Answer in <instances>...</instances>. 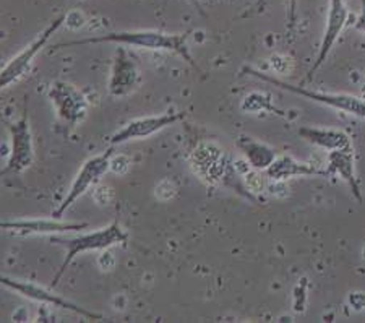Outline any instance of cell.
<instances>
[{"label":"cell","instance_id":"1","mask_svg":"<svg viewBox=\"0 0 365 323\" xmlns=\"http://www.w3.org/2000/svg\"><path fill=\"white\" fill-rule=\"evenodd\" d=\"M192 29L184 33H168L161 29H123V31H110L101 34V36H90L81 39L66 41L52 46L51 52L78 48V46H91V44H119L125 48H138L148 51H164L173 52L174 56L180 57L182 61L188 63L193 70H200L197 62L193 61V56L188 46V39L192 36Z\"/></svg>","mask_w":365,"mask_h":323},{"label":"cell","instance_id":"2","mask_svg":"<svg viewBox=\"0 0 365 323\" xmlns=\"http://www.w3.org/2000/svg\"><path fill=\"white\" fill-rule=\"evenodd\" d=\"M51 240L54 244L63 245L66 247V257L63 262L58 267L57 273L51 281V287L56 289L61 283L62 276L66 275L68 267L75 262L76 257L86 254V252H103L106 249L115 247V245H127L128 242V232L122 227L119 218H115L113 222H109L108 226L99 227L96 231L78 234V236L72 237H61V236H51Z\"/></svg>","mask_w":365,"mask_h":323},{"label":"cell","instance_id":"3","mask_svg":"<svg viewBox=\"0 0 365 323\" xmlns=\"http://www.w3.org/2000/svg\"><path fill=\"white\" fill-rule=\"evenodd\" d=\"M242 75H252L255 78L264 81V83H269L273 86H278L281 90L289 91L292 95L302 96L304 99H309V101L319 103L322 106H327V108L341 111V113L356 116L359 119L365 121V98L361 96H354V95H347V93H325V91H315V90H309V88L300 86V85H291L287 81H282L276 76L260 72V70L253 68V67H244L242 68Z\"/></svg>","mask_w":365,"mask_h":323},{"label":"cell","instance_id":"4","mask_svg":"<svg viewBox=\"0 0 365 323\" xmlns=\"http://www.w3.org/2000/svg\"><path fill=\"white\" fill-rule=\"evenodd\" d=\"M10 133V151L4 169H0V178L10 174H21L33 166L34 146L31 127H29L28 106L25 104L23 114L19 121H7L0 117Z\"/></svg>","mask_w":365,"mask_h":323},{"label":"cell","instance_id":"5","mask_svg":"<svg viewBox=\"0 0 365 323\" xmlns=\"http://www.w3.org/2000/svg\"><path fill=\"white\" fill-rule=\"evenodd\" d=\"M0 286H4L5 289L14 291L21 297L29 299V301L38 302L41 305H51V307L68 310V312L78 315L81 319L96 322L104 320V317L101 314L93 312V310L86 307H81V305L70 301V299L56 294L52 287H44L38 283H33V281H25L19 278H11V276L7 275H0Z\"/></svg>","mask_w":365,"mask_h":323},{"label":"cell","instance_id":"6","mask_svg":"<svg viewBox=\"0 0 365 323\" xmlns=\"http://www.w3.org/2000/svg\"><path fill=\"white\" fill-rule=\"evenodd\" d=\"M113 156L114 148H109L103 151L101 155L88 158V160L81 164L80 171L76 173L73 178L72 185H70L66 198H63L62 203L52 211V218L61 220L73 203L78 202L88 190H91L93 187H96L99 182H101L104 175L110 171V160H113Z\"/></svg>","mask_w":365,"mask_h":323},{"label":"cell","instance_id":"7","mask_svg":"<svg viewBox=\"0 0 365 323\" xmlns=\"http://www.w3.org/2000/svg\"><path fill=\"white\" fill-rule=\"evenodd\" d=\"M63 23H66V15H61L57 16L56 20H52L51 25H47L46 29H43L25 49L19 52L15 57H11L10 61L0 68V91L11 85L19 83V81H21L29 72H31L34 58L41 54V51L46 48L49 39L61 29Z\"/></svg>","mask_w":365,"mask_h":323},{"label":"cell","instance_id":"8","mask_svg":"<svg viewBox=\"0 0 365 323\" xmlns=\"http://www.w3.org/2000/svg\"><path fill=\"white\" fill-rule=\"evenodd\" d=\"M49 99L58 121L68 128L78 127L86 119L90 101L75 85L68 81H54L49 88Z\"/></svg>","mask_w":365,"mask_h":323},{"label":"cell","instance_id":"9","mask_svg":"<svg viewBox=\"0 0 365 323\" xmlns=\"http://www.w3.org/2000/svg\"><path fill=\"white\" fill-rule=\"evenodd\" d=\"M185 116V111H168V113L158 116L138 117V119L127 122V124L119 128L114 135H110L108 142L109 145L117 146L132 142V140H146L153 137V135L163 132L164 128L184 121Z\"/></svg>","mask_w":365,"mask_h":323},{"label":"cell","instance_id":"10","mask_svg":"<svg viewBox=\"0 0 365 323\" xmlns=\"http://www.w3.org/2000/svg\"><path fill=\"white\" fill-rule=\"evenodd\" d=\"M88 222H67L56 218H20L0 221V231L15 236H56V234L78 232Z\"/></svg>","mask_w":365,"mask_h":323},{"label":"cell","instance_id":"11","mask_svg":"<svg viewBox=\"0 0 365 323\" xmlns=\"http://www.w3.org/2000/svg\"><path fill=\"white\" fill-rule=\"evenodd\" d=\"M347 20H349V10H347L344 0H329L327 28L325 33H323L319 54H317L314 63H312L307 75H305L304 83L314 78V75L319 72L323 67V63L327 62V58L331 54L338 38L341 36V33H343V29L347 25Z\"/></svg>","mask_w":365,"mask_h":323},{"label":"cell","instance_id":"12","mask_svg":"<svg viewBox=\"0 0 365 323\" xmlns=\"http://www.w3.org/2000/svg\"><path fill=\"white\" fill-rule=\"evenodd\" d=\"M141 83V72L133 61V57L128 54L123 46L115 49L110 66V75L108 81V91L113 98H125L137 90Z\"/></svg>","mask_w":365,"mask_h":323},{"label":"cell","instance_id":"13","mask_svg":"<svg viewBox=\"0 0 365 323\" xmlns=\"http://www.w3.org/2000/svg\"><path fill=\"white\" fill-rule=\"evenodd\" d=\"M325 169H327L328 178H331V175H334V178H339L344 182V184H347V187H349L352 197H354L359 203L362 202L361 184H359V179L356 174L354 148L328 151Z\"/></svg>","mask_w":365,"mask_h":323},{"label":"cell","instance_id":"14","mask_svg":"<svg viewBox=\"0 0 365 323\" xmlns=\"http://www.w3.org/2000/svg\"><path fill=\"white\" fill-rule=\"evenodd\" d=\"M267 178L274 182H286L294 178H309V175H327L325 168H319L317 164L299 161L289 155L276 156V160L267 169Z\"/></svg>","mask_w":365,"mask_h":323},{"label":"cell","instance_id":"15","mask_svg":"<svg viewBox=\"0 0 365 323\" xmlns=\"http://www.w3.org/2000/svg\"><path fill=\"white\" fill-rule=\"evenodd\" d=\"M297 133L299 137L305 140L307 143L319 146V148L327 151L352 148L351 137L344 130H339V128L300 127Z\"/></svg>","mask_w":365,"mask_h":323},{"label":"cell","instance_id":"16","mask_svg":"<svg viewBox=\"0 0 365 323\" xmlns=\"http://www.w3.org/2000/svg\"><path fill=\"white\" fill-rule=\"evenodd\" d=\"M237 148L242 153L245 161L250 164L252 169H257V171H267L272 164L276 160V150L272 148V146L258 142V140L249 137V135H240L237 138Z\"/></svg>","mask_w":365,"mask_h":323},{"label":"cell","instance_id":"17","mask_svg":"<svg viewBox=\"0 0 365 323\" xmlns=\"http://www.w3.org/2000/svg\"><path fill=\"white\" fill-rule=\"evenodd\" d=\"M240 109L247 114H258V113H268V114H276V116H284L281 111L276 108L272 101V96L267 95V93H250L247 95L242 103H240Z\"/></svg>","mask_w":365,"mask_h":323},{"label":"cell","instance_id":"18","mask_svg":"<svg viewBox=\"0 0 365 323\" xmlns=\"http://www.w3.org/2000/svg\"><path fill=\"white\" fill-rule=\"evenodd\" d=\"M175 192H178V187L174 185V182L169 179H164L156 185L155 197L160 200V202H169L170 198H174Z\"/></svg>","mask_w":365,"mask_h":323},{"label":"cell","instance_id":"19","mask_svg":"<svg viewBox=\"0 0 365 323\" xmlns=\"http://www.w3.org/2000/svg\"><path fill=\"white\" fill-rule=\"evenodd\" d=\"M128 169H130V158H127L125 155L113 156V160H110V171L123 175L128 173Z\"/></svg>","mask_w":365,"mask_h":323},{"label":"cell","instance_id":"20","mask_svg":"<svg viewBox=\"0 0 365 323\" xmlns=\"http://www.w3.org/2000/svg\"><path fill=\"white\" fill-rule=\"evenodd\" d=\"M114 198V190L110 189L109 185H99L94 190V200H96L98 205H109Z\"/></svg>","mask_w":365,"mask_h":323},{"label":"cell","instance_id":"21","mask_svg":"<svg viewBox=\"0 0 365 323\" xmlns=\"http://www.w3.org/2000/svg\"><path fill=\"white\" fill-rule=\"evenodd\" d=\"M297 4L299 0H289V10H287V33H292L297 23Z\"/></svg>","mask_w":365,"mask_h":323},{"label":"cell","instance_id":"22","mask_svg":"<svg viewBox=\"0 0 365 323\" xmlns=\"http://www.w3.org/2000/svg\"><path fill=\"white\" fill-rule=\"evenodd\" d=\"M98 263L103 272H109V270H113L115 265V258L113 257V254H110L109 249H106L101 252V255H99Z\"/></svg>","mask_w":365,"mask_h":323},{"label":"cell","instance_id":"23","mask_svg":"<svg viewBox=\"0 0 365 323\" xmlns=\"http://www.w3.org/2000/svg\"><path fill=\"white\" fill-rule=\"evenodd\" d=\"M349 301L352 307L356 309H364L365 307V292H352L349 296Z\"/></svg>","mask_w":365,"mask_h":323},{"label":"cell","instance_id":"24","mask_svg":"<svg viewBox=\"0 0 365 323\" xmlns=\"http://www.w3.org/2000/svg\"><path fill=\"white\" fill-rule=\"evenodd\" d=\"M356 28L365 34V0H361V14L356 20Z\"/></svg>","mask_w":365,"mask_h":323},{"label":"cell","instance_id":"25","mask_svg":"<svg viewBox=\"0 0 365 323\" xmlns=\"http://www.w3.org/2000/svg\"><path fill=\"white\" fill-rule=\"evenodd\" d=\"M168 2H169V0H168ZM188 2H190V4L193 5V9H195L200 15H202V16H206V11L203 10L202 4H200V0H188Z\"/></svg>","mask_w":365,"mask_h":323}]
</instances>
